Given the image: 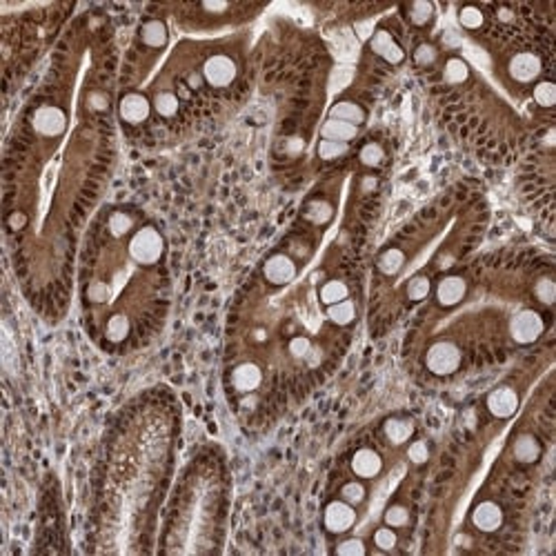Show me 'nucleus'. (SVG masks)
Listing matches in <instances>:
<instances>
[{
  "label": "nucleus",
  "instance_id": "obj_8",
  "mask_svg": "<svg viewBox=\"0 0 556 556\" xmlns=\"http://www.w3.org/2000/svg\"><path fill=\"white\" fill-rule=\"evenodd\" d=\"M383 521H385V525H389V527H403L409 521V509L405 505H398V503L389 505L385 509V516H383Z\"/></svg>",
  "mask_w": 556,
  "mask_h": 556
},
{
  "label": "nucleus",
  "instance_id": "obj_9",
  "mask_svg": "<svg viewBox=\"0 0 556 556\" xmlns=\"http://www.w3.org/2000/svg\"><path fill=\"white\" fill-rule=\"evenodd\" d=\"M374 543H376V548L383 550V552H389V550H394L396 548V543H398V536L394 532V527H378L376 532H374Z\"/></svg>",
  "mask_w": 556,
  "mask_h": 556
},
{
  "label": "nucleus",
  "instance_id": "obj_10",
  "mask_svg": "<svg viewBox=\"0 0 556 556\" xmlns=\"http://www.w3.org/2000/svg\"><path fill=\"white\" fill-rule=\"evenodd\" d=\"M345 152H348V145L345 143L325 141V138L318 143V156H321L323 160H336V158H341Z\"/></svg>",
  "mask_w": 556,
  "mask_h": 556
},
{
  "label": "nucleus",
  "instance_id": "obj_6",
  "mask_svg": "<svg viewBox=\"0 0 556 556\" xmlns=\"http://www.w3.org/2000/svg\"><path fill=\"white\" fill-rule=\"evenodd\" d=\"M330 118H336V121H345L350 125H361L365 121V112H363V107L352 103V100H341V103H336L330 112Z\"/></svg>",
  "mask_w": 556,
  "mask_h": 556
},
{
  "label": "nucleus",
  "instance_id": "obj_5",
  "mask_svg": "<svg viewBox=\"0 0 556 556\" xmlns=\"http://www.w3.org/2000/svg\"><path fill=\"white\" fill-rule=\"evenodd\" d=\"M321 134H323L325 141H336V143H345V145H348L350 141H354L359 136V127L345 123V121H336V118H330V121L323 125Z\"/></svg>",
  "mask_w": 556,
  "mask_h": 556
},
{
  "label": "nucleus",
  "instance_id": "obj_1",
  "mask_svg": "<svg viewBox=\"0 0 556 556\" xmlns=\"http://www.w3.org/2000/svg\"><path fill=\"white\" fill-rule=\"evenodd\" d=\"M325 527L327 532L332 534H343L348 532L350 527L356 523V509H354L350 503H345V500H332L330 505L325 507Z\"/></svg>",
  "mask_w": 556,
  "mask_h": 556
},
{
  "label": "nucleus",
  "instance_id": "obj_7",
  "mask_svg": "<svg viewBox=\"0 0 556 556\" xmlns=\"http://www.w3.org/2000/svg\"><path fill=\"white\" fill-rule=\"evenodd\" d=\"M365 496H367V487L363 485V481H350L341 487L339 498L345 500V503H350L352 507H356L365 500Z\"/></svg>",
  "mask_w": 556,
  "mask_h": 556
},
{
  "label": "nucleus",
  "instance_id": "obj_12",
  "mask_svg": "<svg viewBox=\"0 0 556 556\" xmlns=\"http://www.w3.org/2000/svg\"><path fill=\"white\" fill-rule=\"evenodd\" d=\"M336 552L339 554H348V556H359V554H365L367 548L363 545L361 539H348V541H343L336 545Z\"/></svg>",
  "mask_w": 556,
  "mask_h": 556
},
{
  "label": "nucleus",
  "instance_id": "obj_2",
  "mask_svg": "<svg viewBox=\"0 0 556 556\" xmlns=\"http://www.w3.org/2000/svg\"><path fill=\"white\" fill-rule=\"evenodd\" d=\"M352 472L356 474L361 481L376 479L383 472V457L374 448H361L354 452L352 457Z\"/></svg>",
  "mask_w": 556,
  "mask_h": 556
},
{
  "label": "nucleus",
  "instance_id": "obj_11",
  "mask_svg": "<svg viewBox=\"0 0 556 556\" xmlns=\"http://www.w3.org/2000/svg\"><path fill=\"white\" fill-rule=\"evenodd\" d=\"M359 158H361V162L365 167H376L378 162L383 160V149L378 147L376 143H367L365 147L361 149V156Z\"/></svg>",
  "mask_w": 556,
  "mask_h": 556
},
{
  "label": "nucleus",
  "instance_id": "obj_3",
  "mask_svg": "<svg viewBox=\"0 0 556 556\" xmlns=\"http://www.w3.org/2000/svg\"><path fill=\"white\" fill-rule=\"evenodd\" d=\"M472 523L479 527L481 532H494L503 523V509L492 500L485 503H479L472 512Z\"/></svg>",
  "mask_w": 556,
  "mask_h": 556
},
{
  "label": "nucleus",
  "instance_id": "obj_4",
  "mask_svg": "<svg viewBox=\"0 0 556 556\" xmlns=\"http://www.w3.org/2000/svg\"><path fill=\"white\" fill-rule=\"evenodd\" d=\"M516 405H518V398L509 387H500L496 391H492L489 398H487L489 412L496 414V416H509L516 409Z\"/></svg>",
  "mask_w": 556,
  "mask_h": 556
}]
</instances>
